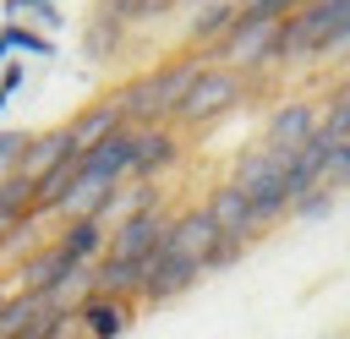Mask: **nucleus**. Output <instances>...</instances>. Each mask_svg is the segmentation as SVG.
Here are the masks:
<instances>
[{"mask_svg":"<svg viewBox=\"0 0 350 339\" xmlns=\"http://www.w3.org/2000/svg\"><path fill=\"white\" fill-rule=\"evenodd\" d=\"M126 120H120V109H115V98H98V104H88V109H77L71 120H66V131H71V142H77V153H88V148H98L109 131H120Z\"/></svg>","mask_w":350,"mask_h":339,"instance_id":"nucleus-15","label":"nucleus"},{"mask_svg":"<svg viewBox=\"0 0 350 339\" xmlns=\"http://www.w3.org/2000/svg\"><path fill=\"white\" fill-rule=\"evenodd\" d=\"M77 175H88V180H98V186H120L126 175H131V126H120V131H109L98 148H88V153H77Z\"/></svg>","mask_w":350,"mask_h":339,"instance_id":"nucleus-12","label":"nucleus"},{"mask_svg":"<svg viewBox=\"0 0 350 339\" xmlns=\"http://www.w3.org/2000/svg\"><path fill=\"white\" fill-rule=\"evenodd\" d=\"M235 16H241V0H197V11L186 22V49L191 55H213L219 38L235 27Z\"/></svg>","mask_w":350,"mask_h":339,"instance_id":"nucleus-14","label":"nucleus"},{"mask_svg":"<svg viewBox=\"0 0 350 339\" xmlns=\"http://www.w3.org/2000/svg\"><path fill=\"white\" fill-rule=\"evenodd\" d=\"M246 77L241 71H230V66H219V60H208L197 77H191V87H186V98L175 104V115H170V126L175 131H197V126H213L219 115H230L241 98H246Z\"/></svg>","mask_w":350,"mask_h":339,"instance_id":"nucleus-4","label":"nucleus"},{"mask_svg":"<svg viewBox=\"0 0 350 339\" xmlns=\"http://www.w3.org/2000/svg\"><path fill=\"white\" fill-rule=\"evenodd\" d=\"M16 82H22V66H5V82H0V93L11 98V87H16Z\"/></svg>","mask_w":350,"mask_h":339,"instance_id":"nucleus-23","label":"nucleus"},{"mask_svg":"<svg viewBox=\"0 0 350 339\" xmlns=\"http://www.w3.org/2000/svg\"><path fill=\"white\" fill-rule=\"evenodd\" d=\"M0 38H5V49H22V55H44V60H49V49H55L44 33H33V27H16V22H11V27H0Z\"/></svg>","mask_w":350,"mask_h":339,"instance_id":"nucleus-20","label":"nucleus"},{"mask_svg":"<svg viewBox=\"0 0 350 339\" xmlns=\"http://www.w3.org/2000/svg\"><path fill=\"white\" fill-rule=\"evenodd\" d=\"M317 186L323 191H350V142H334L328 153H323V170H317Z\"/></svg>","mask_w":350,"mask_h":339,"instance_id":"nucleus-18","label":"nucleus"},{"mask_svg":"<svg viewBox=\"0 0 350 339\" xmlns=\"http://www.w3.org/2000/svg\"><path fill=\"white\" fill-rule=\"evenodd\" d=\"M0 208L16 213V219H27V213L38 208V186L22 180V175H5V180H0Z\"/></svg>","mask_w":350,"mask_h":339,"instance_id":"nucleus-19","label":"nucleus"},{"mask_svg":"<svg viewBox=\"0 0 350 339\" xmlns=\"http://www.w3.org/2000/svg\"><path fill=\"white\" fill-rule=\"evenodd\" d=\"M175 159H180L175 126H131V175L126 180H159Z\"/></svg>","mask_w":350,"mask_h":339,"instance_id":"nucleus-7","label":"nucleus"},{"mask_svg":"<svg viewBox=\"0 0 350 339\" xmlns=\"http://www.w3.org/2000/svg\"><path fill=\"white\" fill-rule=\"evenodd\" d=\"M230 186L252 202V213H257V224L268 230L273 219H284L290 213V153H273V148H252V153H241V164L230 170Z\"/></svg>","mask_w":350,"mask_h":339,"instance_id":"nucleus-3","label":"nucleus"},{"mask_svg":"<svg viewBox=\"0 0 350 339\" xmlns=\"http://www.w3.org/2000/svg\"><path fill=\"white\" fill-rule=\"evenodd\" d=\"M224 235H219V224H213V213L202 208V202H191V208H180V213H170V230H164V246L175 252V257H191V262H208V252L219 246Z\"/></svg>","mask_w":350,"mask_h":339,"instance_id":"nucleus-8","label":"nucleus"},{"mask_svg":"<svg viewBox=\"0 0 350 339\" xmlns=\"http://www.w3.org/2000/svg\"><path fill=\"white\" fill-rule=\"evenodd\" d=\"M126 38H131V27H120L115 16H98V11H93V16H88V33H82V49H88V60H109Z\"/></svg>","mask_w":350,"mask_h":339,"instance_id":"nucleus-17","label":"nucleus"},{"mask_svg":"<svg viewBox=\"0 0 350 339\" xmlns=\"http://www.w3.org/2000/svg\"><path fill=\"white\" fill-rule=\"evenodd\" d=\"M16 224H22V219H16V213H5V208H0V252H5V241H11V230H16Z\"/></svg>","mask_w":350,"mask_h":339,"instance_id":"nucleus-22","label":"nucleus"},{"mask_svg":"<svg viewBox=\"0 0 350 339\" xmlns=\"http://www.w3.org/2000/svg\"><path fill=\"white\" fill-rule=\"evenodd\" d=\"M77 159V142H71V131L66 126H55V131H27V148H22V164H16V175L22 180H44V175H55L60 164H71Z\"/></svg>","mask_w":350,"mask_h":339,"instance_id":"nucleus-11","label":"nucleus"},{"mask_svg":"<svg viewBox=\"0 0 350 339\" xmlns=\"http://www.w3.org/2000/svg\"><path fill=\"white\" fill-rule=\"evenodd\" d=\"M55 339H82V334H77V323H71V328H66V334H55Z\"/></svg>","mask_w":350,"mask_h":339,"instance_id":"nucleus-24","label":"nucleus"},{"mask_svg":"<svg viewBox=\"0 0 350 339\" xmlns=\"http://www.w3.org/2000/svg\"><path fill=\"white\" fill-rule=\"evenodd\" d=\"M164 230H170V213L164 208H148V213H131L120 224H109V257H126V262H153L159 246H164Z\"/></svg>","mask_w":350,"mask_h":339,"instance_id":"nucleus-5","label":"nucleus"},{"mask_svg":"<svg viewBox=\"0 0 350 339\" xmlns=\"http://www.w3.org/2000/svg\"><path fill=\"white\" fill-rule=\"evenodd\" d=\"M202 208L213 213L219 235H230V241H246V246H252V235L262 230V224H257V213H252V202H246V197H241L230 180H219V186L202 197Z\"/></svg>","mask_w":350,"mask_h":339,"instance_id":"nucleus-13","label":"nucleus"},{"mask_svg":"<svg viewBox=\"0 0 350 339\" xmlns=\"http://www.w3.org/2000/svg\"><path fill=\"white\" fill-rule=\"evenodd\" d=\"M197 279H202V262H191V257H175L170 246H159V257L148 262V279H142V295H137V301H148V306H159V301H175V295H186Z\"/></svg>","mask_w":350,"mask_h":339,"instance_id":"nucleus-10","label":"nucleus"},{"mask_svg":"<svg viewBox=\"0 0 350 339\" xmlns=\"http://www.w3.org/2000/svg\"><path fill=\"white\" fill-rule=\"evenodd\" d=\"M208 66V55H175V60H164V66H153V71H137L120 93H115V109H120V120L126 126H170V115H175V104L186 98V87H191V77Z\"/></svg>","mask_w":350,"mask_h":339,"instance_id":"nucleus-1","label":"nucleus"},{"mask_svg":"<svg viewBox=\"0 0 350 339\" xmlns=\"http://www.w3.org/2000/svg\"><path fill=\"white\" fill-rule=\"evenodd\" d=\"M0 104H5V93H0Z\"/></svg>","mask_w":350,"mask_h":339,"instance_id":"nucleus-26","label":"nucleus"},{"mask_svg":"<svg viewBox=\"0 0 350 339\" xmlns=\"http://www.w3.org/2000/svg\"><path fill=\"white\" fill-rule=\"evenodd\" d=\"M22 148H27V131H0V180H5V175H16Z\"/></svg>","mask_w":350,"mask_h":339,"instance_id":"nucleus-21","label":"nucleus"},{"mask_svg":"<svg viewBox=\"0 0 350 339\" xmlns=\"http://www.w3.org/2000/svg\"><path fill=\"white\" fill-rule=\"evenodd\" d=\"M350 55V0H301L284 16V66Z\"/></svg>","mask_w":350,"mask_h":339,"instance_id":"nucleus-2","label":"nucleus"},{"mask_svg":"<svg viewBox=\"0 0 350 339\" xmlns=\"http://www.w3.org/2000/svg\"><path fill=\"white\" fill-rule=\"evenodd\" d=\"M317 115H323V104H312V98H284V104L268 115V126H262V148H273V153L306 148V142L317 137Z\"/></svg>","mask_w":350,"mask_h":339,"instance_id":"nucleus-6","label":"nucleus"},{"mask_svg":"<svg viewBox=\"0 0 350 339\" xmlns=\"http://www.w3.org/2000/svg\"><path fill=\"white\" fill-rule=\"evenodd\" d=\"M131 312H137V301H126V295H98V290L71 306L82 339H120V334L131 328Z\"/></svg>","mask_w":350,"mask_h":339,"instance_id":"nucleus-9","label":"nucleus"},{"mask_svg":"<svg viewBox=\"0 0 350 339\" xmlns=\"http://www.w3.org/2000/svg\"><path fill=\"white\" fill-rule=\"evenodd\" d=\"M0 60H5V38H0Z\"/></svg>","mask_w":350,"mask_h":339,"instance_id":"nucleus-25","label":"nucleus"},{"mask_svg":"<svg viewBox=\"0 0 350 339\" xmlns=\"http://www.w3.org/2000/svg\"><path fill=\"white\" fill-rule=\"evenodd\" d=\"M55 241H60L71 257H82V262H98V257H104V246H109V230H104L98 219H66Z\"/></svg>","mask_w":350,"mask_h":339,"instance_id":"nucleus-16","label":"nucleus"}]
</instances>
